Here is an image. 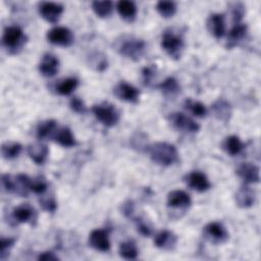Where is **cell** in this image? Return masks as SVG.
Here are the masks:
<instances>
[{
	"instance_id": "d6a6232c",
	"label": "cell",
	"mask_w": 261,
	"mask_h": 261,
	"mask_svg": "<svg viewBox=\"0 0 261 261\" xmlns=\"http://www.w3.org/2000/svg\"><path fill=\"white\" fill-rule=\"evenodd\" d=\"M156 9L161 16L168 18L172 17L176 12V4L173 1H159L156 4Z\"/></svg>"
},
{
	"instance_id": "f1b7e54d",
	"label": "cell",
	"mask_w": 261,
	"mask_h": 261,
	"mask_svg": "<svg viewBox=\"0 0 261 261\" xmlns=\"http://www.w3.org/2000/svg\"><path fill=\"white\" fill-rule=\"evenodd\" d=\"M119 255L127 260H134L138 257V248L133 241H126L119 245Z\"/></svg>"
},
{
	"instance_id": "ab89813d",
	"label": "cell",
	"mask_w": 261,
	"mask_h": 261,
	"mask_svg": "<svg viewBox=\"0 0 261 261\" xmlns=\"http://www.w3.org/2000/svg\"><path fill=\"white\" fill-rule=\"evenodd\" d=\"M2 187L7 193H14V178L11 177L9 174L2 175Z\"/></svg>"
},
{
	"instance_id": "2e32d148",
	"label": "cell",
	"mask_w": 261,
	"mask_h": 261,
	"mask_svg": "<svg viewBox=\"0 0 261 261\" xmlns=\"http://www.w3.org/2000/svg\"><path fill=\"white\" fill-rule=\"evenodd\" d=\"M207 28L216 39H221L225 35L224 15L220 13L211 14L207 20Z\"/></svg>"
},
{
	"instance_id": "6da1fadb",
	"label": "cell",
	"mask_w": 261,
	"mask_h": 261,
	"mask_svg": "<svg viewBox=\"0 0 261 261\" xmlns=\"http://www.w3.org/2000/svg\"><path fill=\"white\" fill-rule=\"evenodd\" d=\"M151 159L162 166H169L178 160L176 148L166 142H157L148 147Z\"/></svg>"
},
{
	"instance_id": "1f68e13d",
	"label": "cell",
	"mask_w": 261,
	"mask_h": 261,
	"mask_svg": "<svg viewBox=\"0 0 261 261\" xmlns=\"http://www.w3.org/2000/svg\"><path fill=\"white\" fill-rule=\"evenodd\" d=\"M92 8L99 17H107L113 9L111 1H93Z\"/></svg>"
},
{
	"instance_id": "e0dca14e",
	"label": "cell",
	"mask_w": 261,
	"mask_h": 261,
	"mask_svg": "<svg viewBox=\"0 0 261 261\" xmlns=\"http://www.w3.org/2000/svg\"><path fill=\"white\" fill-rule=\"evenodd\" d=\"M12 217L18 223L33 222V220L36 219V212H35V209L30 204L25 203L13 209Z\"/></svg>"
},
{
	"instance_id": "277c9868",
	"label": "cell",
	"mask_w": 261,
	"mask_h": 261,
	"mask_svg": "<svg viewBox=\"0 0 261 261\" xmlns=\"http://www.w3.org/2000/svg\"><path fill=\"white\" fill-rule=\"evenodd\" d=\"M27 41L23 31L17 25L7 27L3 32L2 43L10 53H17Z\"/></svg>"
},
{
	"instance_id": "7bdbcfd3",
	"label": "cell",
	"mask_w": 261,
	"mask_h": 261,
	"mask_svg": "<svg viewBox=\"0 0 261 261\" xmlns=\"http://www.w3.org/2000/svg\"><path fill=\"white\" fill-rule=\"evenodd\" d=\"M135 211V205L132 201H126L122 204V213L126 217H130Z\"/></svg>"
},
{
	"instance_id": "ac0fdd59",
	"label": "cell",
	"mask_w": 261,
	"mask_h": 261,
	"mask_svg": "<svg viewBox=\"0 0 261 261\" xmlns=\"http://www.w3.org/2000/svg\"><path fill=\"white\" fill-rule=\"evenodd\" d=\"M28 153L36 164L41 165L46 161L49 154V149L47 145L43 143H34L28 147Z\"/></svg>"
},
{
	"instance_id": "83f0119b",
	"label": "cell",
	"mask_w": 261,
	"mask_h": 261,
	"mask_svg": "<svg viewBox=\"0 0 261 261\" xmlns=\"http://www.w3.org/2000/svg\"><path fill=\"white\" fill-rule=\"evenodd\" d=\"M77 85H79V81L75 77H67L62 80L60 83H58L56 85L55 90L59 95L67 96V95H70L76 89Z\"/></svg>"
},
{
	"instance_id": "4fadbf2b",
	"label": "cell",
	"mask_w": 261,
	"mask_h": 261,
	"mask_svg": "<svg viewBox=\"0 0 261 261\" xmlns=\"http://www.w3.org/2000/svg\"><path fill=\"white\" fill-rule=\"evenodd\" d=\"M192 200L188 193L181 190L171 191L167 196V206L176 209H186L191 206Z\"/></svg>"
},
{
	"instance_id": "60d3db41",
	"label": "cell",
	"mask_w": 261,
	"mask_h": 261,
	"mask_svg": "<svg viewBox=\"0 0 261 261\" xmlns=\"http://www.w3.org/2000/svg\"><path fill=\"white\" fill-rule=\"evenodd\" d=\"M244 13H245L244 5L241 3H234V5L232 7V16H233L234 23L241 22V19L243 18Z\"/></svg>"
},
{
	"instance_id": "8fae6325",
	"label": "cell",
	"mask_w": 261,
	"mask_h": 261,
	"mask_svg": "<svg viewBox=\"0 0 261 261\" xmlns=\"http://www.w3.org/2000/svg\"><path fill=\"white\" fill-rule=\"evenodd\" d=\"M113 93L118 99L126 101V102H132V103L137 102L139 99V96H140L139 90L136 87H134L125 82L118 83L114 87Z\"/></svg>"
},
{
	"instance_id": "836d02e7",
	"label": "cell",
	"mask_w": 261,
	"mask_h": 261,
	"mask_svg": "<svg viewBox=\"0 0 261 261\" xmlns=\"http://www.w3.org/2000/svg\"><path fill=\"white\" fill-rule=\"evenodd\" d=\"M47 189H48V184H47V181L44 177L38 176V177L31 180L30 190L32 192H34L35 194L43 195L47 191Z\"/></svg>"
},
{
	"instance_id": "5b68a950",
	"label": "cell",
	"mask_w": 261,
	"mask_h": 261,
	"mask_svg": "<svg viewBox=\"0 0 261 261\" xmlns=\"http://www.w3.org/2000/svg\"><path fill=\"white\" fill-rule=\"evenodd\" d=\"M92 112L95 117L105 126H114L119 121V111L111 103L103 102L101 104L94 105L92 107Z\"/></svg>"
},
{
	"instance_id": "7402d4cb",
	"label": "cell",
	"mask_w": 261,
	"mask_h": 261,
	"mask_svg": "<svg viewBox=\"0 0 261 261\" xmlns=\"http://www.w3.org/2000/svg\"><path fill=\"white\" fill-rule=\"evenodd\" d=\"M52 138L56 143L63 147H73L76 145V141L71 130L66 126L57 128Z\"/></svg>"
},
{
	"instance_id": "484cf974",
	"label": "cell",
	"mask_w": 261,
	"mask_h": 261,
	"mask_svg": "<svg viewBox=\"0 0 261 261\" xmlns=\"http://www.w3.org/2000/svg\"><path fill=\"white\" fill-rule=\"evenodd\" d=\"M158 88L161 90L163 95L166 97H174L180 91V86H179L178 82L172 76L165 79L161 84H159Z\"/></svg>"
},
{
	"instance_id": "ffe728a7",
	"label": "cell",
	"mask_w": 261,
	"mask_h": 261,
	"mask_svg": "<svg viewBox=\"0 0 261 261\" xmlns=\"http://www.w3.org/2000/svg\"><path fill=\"white\" fill-rule=\"evenodd\" d=\"M176 242H177L176 236L167 229L159 231L154 238L155 246L164 250L172 249L175 246Z\"/></svg>"
},
{
	"instance_id": "30bf717a",
	"label": "cell",
	"mask_w": 261,
	"mask_h": 261,
	"mask_svg": "<svg viewBox=\"0 0 261 261\" xmlns=\"http://www.w3.org/2000/svg\"><path fill=\"white\" fill-rule=\"evenodd\" d=\"M89 246L100 252H107L110 249L108 232L104 229H94L89 236Z\"/></svg>"
},
{
	"instance_id": "8d00e7d4",
	"label": "cell",
	"mask_w": 261,
	"mask_h": 261,
	"mask_svg": "<svg viewBox=\"0 0 261 261\" xmlns=\"http://www.w3.org/2000/svg\"><path fill=\"white\" fill-rule=\"evenodd\" d=\"M15 241L16 240L14 238H1V241H0V247H1L0 258L2 260L5 259V256L8 254L9 249L14 245Z\"/></svg>"
},
{
	"instance_id": "8992f818",
	"label": "cell",
	"mask_w": 261,
	"mask_h": 261,
	"mask_svg": "<svg viewBox=\"0 0 261 261\" xmlns=\"http://www.w3.org/2000/svg\"><path fill=\"white\" fill-rule=\"evenodd\" d=\"M47 39L54 45L68 47L73 43L74 36L68 28L55 27L47 33Z\"/></svg>"
},
{
	"instance_id": "7c38bea8",
	"label": "cell",
	"mask_w": 261,
	"mask_h": 261,
	"mask_svg": "<svg viewBox=\"0 0 261 261\" xmlns=\"http://www.w3.org/2000/svg\"><path fill=\"white\" fill-rule=\"evenodd\" d=\"M186 181L191 189L200 193L209 190L211 187L208 177L201 171H192L187 175Z\"/></svg>"
},
{
	"instance_id": "603a6c76",
	"label": "cell",
	"mask_w": 261,
	"mask_h": 261,
	"mask_svg": "<svg viewBox=\"0 0 261 261\" xmlns=\"http://www.w3.org/2000/svg\"><path fill=\"white\" fill-rule=\"evenodd\" d=\"M117 11L119 13V15L126 21H133L136 18L138 9L137 6L135 4V2L133 1H126V0H122L119 1L116 5Z\"/></svg>"
},
{
	"instance_id": "4316f807",
	"label": "cell",
	"mask_w": 261,
	"mask_h": 261,
	"mask_svg": "<svg viewBox=\"0 0 261 261\" xmlns=\"http://www.w3.org/2000/svg\"><path fill=\"white\" fill-rule=\"evenodd\" d=\"M57 129V123L54 119H48L39 123L37 127V137L41 139L53 137L55 130Z\"/></svg>"
},
{
	"instance_id": "9c48e42d",
	"label": "cell",
	"mask_w": 261,
	"mask_h": 261,
	"mask_svg": "<svg viewBox=\"0 0 261 261\" xmlns=\"http://www.w3.org/2000/svg\"><path fill=\"white\" fill-rule=\"evenodd\" d=\"M40 15L48 22H57L63 12V6L54 2H42L39 5Z\"/></svg>"
},
{
	"instance_id": "7a4b0ae2",
	"label": "cell",
	"mask_w": 261,
	"mask_h": 261,
	"mask_svg": "<svg viewBox=\"0 0 261 261\" xmlns=\"http://www.w3.org/2000/svg\"><path fill=\"white\" fill-rule=\"evenodd\" d=\"M184 46L182 36L178 32L168 30L162 35L161 47L171 58L178 59L184 50Z\"/></svg>"
},
{
	"instance_id": "9a60e30c",
	"label": "cell",
	"mask_w": 261,
	"mask_h": 261,
	"mask_svg": "<svg viewBox=\"0 0 261 261\" xmlns=\"http://www.w3.org/2000/svg\"><path fill=\"white\" fill-rule=\"evenodd\" d=\"M59 69V60L53 54H45L39 64L40 72L47 77L54 76Z\"/></svg>"
},
{
	"instance_id": "74e56055",
	"label": "cell",
	"mask_w": 261,
	"mask_h": 261,
	"mask_svg": "<svg viewBox=\"0 0 261 261\" xmlns=\"http://www.w3.org/2000/svg\"><path fill=\"white\" fill-rule=\"evenodd\" d=\"M136 220V224H137V229H138V231L142 234V236H144V237H149V236H151V233H152V228H151V226L144 220V219H142V218H135Z\"/></svg>"
},
{
	"instance_id": "d4e9b609",
	"label": "cell",
	"mask_w": 261,
	"mask_h": 261,
	"mask_svg": "<svg viewBox=\"0 0 261 261\" xmlns=\"http://www.w3.org/2000/svg\"><path fill=\"white\" fill-rule=\"evenodd\" d=\"M212 110H213L214 115L219 120H223V121H227L231 114V108H230L229 103L223 99L217 100L212 105Z\"/></svg>"
},
{
	"instance_id": "f35d334b",
	"label": "cell",
	"mask_w": 261,
	"mask_h": 261,
	"mask_svg": "<svg viewBox=\"0 0 261 261\" xmlns=\"http://www.w3.org/2000/svg\"><path fill=\"white\" fill-rule=\"evenodd\" d=\"M40 205L42 206V208L48 212H54L57 208V204L56 201L53 197H47V198H43L40 200Z\"/></svg>"
},
{
	"instance_id": "e575fe53",
	"label": "cell",
	"mask_w": 261,
	"mask_h": 261,
	"mask_svg": "<svg viewBox=\"0 0 261 261\" xmlns=\"http://www.w3.org/2000/svg\"><path fill=\"white\" fill-rule=\"evenodd\" d=\"M132 145L134 148H138V150L142 151L143 149H147L148 150V144H147V139L146 136L139 133L136 134L133 139H132Z\"/></svg>"
},
{
	"instance_id": "d6986e66",
	"label": "cell",
	"mask_w": 261,
	"mask_h": 261,
	"mask_svg": "<svg viewBox=\"0 0 261 261\" xmlns=\"http://www.w3.org/2000/svg\"><path fill=\"white\" fill-rule=\"evenodd\" d=\"M247 30L248 29H247L246 24H244L242 22L234 23L228 33L226 48L231 49V48L236 47L240 42H242L247 35Z\"/></svg>"
},
{
	"instance_id": "b9f144b4",
	"label": "cell",
	"mask_w": 261,
	"mask_h": 261,
	"mask_svg": "<svg viewBox=\"0 0 261 261\" xmlns=\"http://www.w3.org/2000/svg\"><path fill=\"white\" fill-rule=\"evenodd\" d=\"M155 67L154 66H147L144 67L142 70V76L145 85H149L153 77L155 76Z\"/></svg>"
},
{
	"instance_id": "3957f363",
	"label": "cell",
	"mask_w": 261,
	"mask_h": 261,
	"mask_svg": "<svg viewBox=\"0 0 261 261\" xmlns=\"http://www.w3.org/2000/svg\"><path fill=\"white\" fill-rule=\"evenodd\" d=\"M145 48L146 43L143 40L137 39L135 37H125L119 41L117 51L127 58L139 60L143 56Z\"/></svg>"
},
{
	"instance_id": "5bb4252c",
	"label": "cell",
	"mask_w": 261,
	"mask_h": 261,
	"mask_svg": "<svg viewBox=\"0 0 261 261\" xmlns=\"http://www.w3.org/2000/svg\"><path fill=\"white\" fill-rule=\"evenodd\" d=\"M238 175L245 181V184L258 182L260 179L259 167L250 162L242 163L237 169Z\"/></svg>"
},
{
	"instance_id": "cb8c5ba5",
	"label": "cell",
	"mask_w": 261,
	"mask_h": 261,
	"mask_svg": "<svg viewBox=\"0 0 261 261\" xmlns=\"http://www.w3.org/2000/svg\"><path fill=\"white\" fill-rule=\"evenodd\" d=\"M222 148L230 156H236L244 150L245 145L238 136H229L224 140Z\"/></svg>"
},
{
	"instance_id": "ee69618b",
	"label": "cell",
	"mask_w": 261,
	"mask_h": 261,
	"mask_svg": "<svg viewBox=\"0 0 261 261\" xmlns=\"http://www.w3.org/2000/svg\"><path fill=\"white\" fill-rule=\"evenodd\" d=\"M38 259L48 261V260H58V257L52 252H43L38 256Z\"/></svg>"
},
{
	"instance_id": "ba28073f",
	"label": "cell",
	"mask_w": 261,
	"mask_h": 261,
	"mask_svg": "<svg viewBox=\"0 0 261 261\" xmlns=\"http://www.w3.org/2000/svg\"><path fill=\"white\" fill-rule=\"evenodd\" d=\"M204 234L210 242L214 244L224 243L228 239V232L226 228L223 226L222 223L217 221L208 223L204 227Z\"/></svg>"
},
{
	"instance_id": "d590c367",
	"label": "cell",
	"mask_w": 261,
	"mask_h": 261,
	"mask_svg": "<svg viewBox=\"0 0 261 261\" xmlns=\"http://www.w3.org/2000/svg\"><path fill=\"white\" fill-rule=\"evenodd\" d=\"M69 106L70 108L76 112V113H80V114H84L87 112V106L86 104L84 103V101L79 98V97H73L70 99V102H69Z\"/></svg>"
},
{
	"instance_id": "44dd1931",
	"label": "cell",
	"mask_w": 261,
	"mask_h": 261,
	"mask_svg": "<svg viewBox=\"0 0 261 261\" xmlns=\"http://www.w3.org/2000/svg\"><path fill=\"white\" fill-rule=\"evenodd\" d=\"M256 200L255 192L250 189L248 186H244L240 188V190L236 194V202L238 206L242 208H249L254 205Z\"/></svg>"
},
{
	"instance_id": "52a82bcc",
	"label": "cell",
	"mask_w": 261,
	"mask_h": 261,
	"mask_svg": "<svg viewBox=\"0 0 261 261\" xmlns=\"http://www.w3.org/2000/svg\"><path fill=\"white\" fill-rule=\"evenodd\" d=\"M169 120L176 129L181 132L197 133L200 129V125L194 119L181 112L171 113L169 115Z\"/></svg>"
},
{
	"instance_id": "f546056e",
	"label": "cell",
	"mask_w": 261,
	"mask_h": 261,
	"mask_svg": "<svg viewBox=\"0 0 261 261\" xmlns=\"http://www.w3.org/2000/svg\"><path fill=\"white\" fill-rule=\"evenodd\" d=\"M22 150V146L17 142H7L2 145L1 153L5 159L16 158Z\"/></svg>"
},
{
	"instance_id": "4dcf8cb0",
	"label": "cell",
	"mask_w": 261,
	"mask_h": 261,
	"mask_svg": "<svg viewBox=\"0 0 261 261\" xmlns=\"http://www.w3.org/2000/svg\"><path fill=\"white\" fill-rule=\"evenodd\" d=\"M185 108L197 117H204V116L207 115V108L200 101H194V100H191V99L186 100L185 101Z\"/></svg>"
}]
</instances>
